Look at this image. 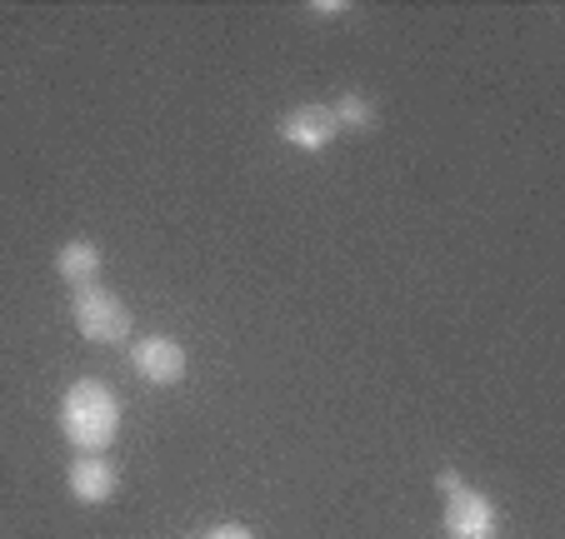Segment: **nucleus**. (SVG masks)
<instances>
[{"label":"nucleus","mask_w":565,"mask_h":539,"mask_svg":"<svg viewBox=\"0 0 565 539\" xmlns=\"http://www.w3.org/2000/svg\"><path fill=\"white\" fill-rule=\"evenodd\" d=\"M61 434L75 455H106L120 440V400L106 380H75L61 395Z\"/></svg>","instance_id":"1"},{"label":"nucleus","mask_w":565,"mask_h":539,"mask_svg":"<svg viewBox=\"0 0 565 539\" xmlns=\"http://www.w3.org/2000/svg\"><path fill=\"white\" fill-rule=\"evenodd\" d=\"M71 320L90 345H126L130 330H136L130 305L106 285H75L71 290Z\"/></svg>","instance_id":"2"},{"label":"nucleus","mask_w":565,"mask_h":539,"mask_svg":"<svg viewBox=\"0 0 565 539\" xmlns=\"http://www.w3.org/2000/svg\"><path fill=\"white\" fill-rule=\"evenodd\" d=\"M446 535L450 539H501V509L491 495L460 485L456 495H446Z\"/></svg>","instance_id":"3"},{"label":"nucleus","mask_w":565,"mask_h":539,"mask_svg":"<svg viewBox=\"0 0 565 539\" xmlns=\"http://www.w3.org/2000/svg\"><path fill=\"white\" fill-rule=\"evenodd\" d=\"M130 365L146 385H160V390H171V385L185 380V345L171 335H146L130 345Z\"/></svg>","instance_id":"4"},{"label":"nucleus","mask_w":565,"mask_h":539,"mask_svg":"<svg viewBox=\"0 0 565 539\" xmlns=\"http://www.w3.org/2000/svg\"><path fill=\"white\" fill-rule=\"evenodd\" d=\"M335 136H341V126H335L331 106H296L280 120V140L300 155H320L326 145H335Z\"/></svg>","instance_id":"5"},{"label":"nucleus","mask_w":565,"mask_h":539,"mask_svg":"<svg viewBox=\"0 0 565 539\" xmlns=\"http://www.w3.org/2000/svg\"><path fill=\"white\" fill-rule=\"evenodd\" d=\"M65 485H71V499H81V505H106L120 489V470L106 455H75L71 470H65Z\"/></svg>","instance_id":"6"},{"label":"nucleus","mask_w":565,"mask_h":539,"mask_svg":"<svg viewBox=\"0 0 565 539\" xmlns=\"http://www.w3.org/2000/svg\"><path fill=\"white\" fill-rule=\"evenodd\" d=\"M96 270H100V245L96 240H65L61 250H55V276L65 280V285H96Z\"/></svg>","instance_id":"7"},{"label":"nucleus","mask_w":565,"mask_h":539,"mask_svg":"<svg viewBox=\"0 0 565 539\" xmlns=\"http://www.w3.org/2000/svg\"><path fill=\"white\" fill-rule=\"evenodd\" d=\"M331 116L341 130H371L375 126V100L361 96V90H341V96L331 100Z\"/></svg>","instance_id":"8"},{"label":"nucleus","mask_w":565,"mask_h":539,"mask_svg":"<svg viewBox=\"0 0 565 539\" xmlns=\"http://www.w3.org/2000/svg\"><path fill=\"white\" fill-rule=\"evenodd\" d=\"M205 539H256V535H250L246 525H215V529H211V535H205Z\"/></svg>","instance_id":"9"},{"label":"nucleus","mask_w":565,"mask_h":539,"mask_svg":"<svg viewBox=\"0 0 565 539\" xmlns=\"http://www.w3.org/2000/svg\"><path fill=\"white\" fill-rule=\"evenodd\" d=\"M460 485H466V479H460V470H440V475H436V489H440V495H456Z\"/></svg>","instance_id":"10"},{"label":"nucleus","mask_w":565,"mask_h":539,"mask_svg":"<svg viewBox=\"0 0 565 539\" xmlns=\"http://www.w3.org/2000/svg\"><path fill=\"white\" fill-rule=\"evenodd\" d=\"M310 11L316 15H345L351 6H345V0H310Z\"/></svg>","instance_id":"11"}]
</instances>
